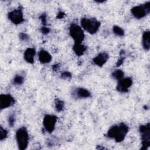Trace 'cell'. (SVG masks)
Returning <instances> with one entry per match:
<instances>
[{"label":"cell","mask_w":150,"mask_h":150,"mask_svg":"<svg viewBox=\"0 0 150 150\" xmlns=\"http://www.w3.org/2000/svg\"><path fill=\"white\" fill-rule=\"evenodd\" d=\"M15 121V114L13 113H12L9 115V117H8V122H9V125L12 127L13 126L14 123Z\"/></svg>","instance_id":"obj_22"},{"label":"cell","mask_w":150,"mask_h":150,"mask_svg":"<svg viewBox=\"0 0 150 150\" xmlns=\"http://www.w3.org/2000/svg\"><path fill=\"white\" fill-rule=\"evenodd\" d=\"M69 33L75 43H81L84 39V33L83 29L77 25L73 24L69 29Z\"/></svg>","instance_id":"obj_6"},{"label":"cell","mask_w":150,"mask_h":150,"mask_svg":"<svg viewBox=\"0 0 150 150\" xmlns=\"http://www.w3.org/2000/svg\"><path fill=\"white\" fill-rule=\"evenodd\" d=\"M112 30L114 33L117 36H122L124 35V30L118 26H117V25L114 26Z\"/></svg>","instance_id":"obj_19"},{"label":"cell","mask_w":150,"mask_h":150,"mask_svg":"<svg viewBox=\"0 0 150 150\" xmlns=\"http://www.w3.org/2000/svg\"><path fill=\"white\" fill-rule=\"evenodd\" d=\"M41 31L43 34H47L49 32L50 29L46 27H42L41 28Z\"/></svg>","instance_id":"obj_26"},{"label":"cell","mask_w":150,"mask_h":150,"mask_svg":"<svg viewBox=\"0 0 150 150\" xmlns=\"http://www.w3.org/2000/svg\"><path fill=\"white\" fill-rule=\"evenodd\" d=\"M109 56L108 53L105 52H102L99 53L97 56L93 59V62L98 66H103L108 59Z\"/></svg>","instance_id":"obj_11"},{"label":"cell","mask_w":150,"mask_h":150,"mask_svg":"<svg viewBox=\"0 0 150 150\" xmlns=\"http://www.w3.org/2000/svg\"><path fill=\"white\" fill-rule=\"evenodd\" d=\"M19 39L22 41H26L29 39V36L25 33H20L19 35Z\"/></svg>","instance_id":"obj_23"},{"label":"cell","mask_w":150,"mask_h":150,"mask_svg":"<svg viewBox=\"0 0 150 150\" xmlns=\"http://www.w3.org/2000/svg\"><path fill=\"white\" fill-rule=\"evenodd\" d=\"M57 121V117L53 115H46L43 118V124L45 129L49 133L53 132Z\"/></svg>","instance_id":"obj_7"},{"label":"cell","mask_w":150,"mask_h":150,"mask_svg":"<svg viewBox=\"0 0 150 150\" xmlns=\"http://www.w3.org/2000/svg\"><path fill=\"white\" fill-rule=\"evenodd\" d=\"M64 107V103L63 101L59 100V99H56L55 101V108L56 110L60 112L63 110Z\"/></svg>","instance_id":"obj_18"},{"label":"cell","mask_w":150,"mask_h":150,"mask_svg":"<svg viewBox=\"0 0 150 150\" xmlns=\"http://www.w3.org/2000/svg\"><path fill=\"white\" fill-rule=\"evenodd\" d=\"M8 19L15 25L20 24L24 21L22 11L19 8L9 12L8 14Z\"/></svg>","instance_id":"obj_8"},{"label":"cell","mask_w":150,"mask_h":150,"mask_svg":"<svg viewBox=\"0 0 150 150\" xmlns=\"http://www.w3.org/2000/svg\"><path fill=\"white\" fill-rule=\"evenodd\" d=\"M64 16V13H63V12H60L58 14V15H57V18H62Z\"/></svg>","instance_id":"obj_28"},{"label":"cell","mask_w":150,"mask_h":150,"mask_svg":"<svg viewBox=\"0 0 150 150\" xmlns=\"http://www.w3.org/2000/svg\"><path fill=\"white\" fill-rule=\"evenodd\" d=\"M15 103L13 97L10 94H1L0 96V108L1 110L12 106Z\"/></svg>","instance_id":"obj_10"},{"label":"cell","mask_w":150,"mask_h":150,"mask_svg":"<svg viewBox=\"0 0 150 150\" xmlns=\"http://www.w3.org/2000/svg\"><path fill=\"white\" fill-rule=\"evenodd\" d=\"M8 135V131L4 129L2 127H0V140L2 141L5 138H6Z\"/></svg>","instance_id":"obj_21"},{"label":"cell","mask_w":150,"mask_h":150,"mask_svg":"<svg viewBox=\"0 0 150 150\" xmlns=\"http://www.w3.org/2000/svg\"><path fill=\"white\" fill-rule=\"evenodd\" d=\"M24 81V77L21 75H16L13 80V83L16 85H21Z\"/></svg>","instance_id":"obj_20"},{"label":"cell","mask_w":150,"mask_h":150,"mask_svg":"<svg viewBox=\"0 0 150 150\" xmlns=\"http://www.w3.org/2000/svg\"><path fill=\"white\" fill-rule=\"evenodd\" d=\"M124 76V73L121 70H116L112 73V77L118 80L122 79Z\"/></svg>","instance_id":"obj_17"},{"label":"cell","mask_w":150,"mask_h":150,"mask_svg":"<svg viewBox=\"0 0 150 150\" xmlns=\"http://www.w3.org/2000/svg\"><path fill=\"white\" fill-rule=\"evenodd\" d=\"M40 19H41V21H42V22L43 23V25H45V23H46V15L45 14H42L41 15V16H40Z\"/></svg>","instance_id":"obj_25"},{"label":"cell","mask_w":150,"mask_h":150,"mask_svg":"<svg viewBox=\"0 0 150 150\" xmlns=\"http://www.w3.org/2000/svg\"><path fill=\"white\" fill-rule=\"evenodd\" d=\"M74 94L76 95V97L79 98H85L91 96L90 92L84 88H76L74 91Z\"/></svg>","instance_id":"obj_14"},{"label":"cell","mask_w":150,"mask_h":150,"mask_svg":"<svg viewBox=\"0 0 150 150\" xmlns=\"http://www.w3.org/2000/svg\"><path fill=\"white\" fill-rule=\"evenodd\" d=\"M142 46L144 50L148 51L150 48V32L149 31H145L142 35Z\"/></svg>","instance_id":"obj_15"},{"label":"cell","mask_w":150,"mask_h":150,"mask_svg":"<svg viewBox=\"0 0 150 150\" xmlns=\"http://www.w3.org/2000/svg\"><path fill=\"white\" fill-rule=\"evenodd\" d=\"M39 60L41 63H48L51 61L52 56L47 51L42 50L39 53Z\"/></svg>","instance_id":"obj_13"},{"label":"cell","mask_w":150,"mask_h":150,"mask_svg":"<svg viewBox=\"0 0 150 150\" xmlns=\"http://www.w3.org/2000/svg\"><path fill=\"white\" fill-rule=\"evenodd\" d=\"M16 139L19 149L24 150L27 148L29 142V135L25 127H22L17 130Z\"/></svg>","instance_id":"obj_3"},{"label":"cell","mask_w":150,"mask_h":150,"mask_svg":"<svg viewBox=\"0 0 150 150\" xmlns=\"http://www.w3.org/2000/svg\"><path fill=\"white\" fill-rule=\"evenodd\" d=\"M132 84V79L130 77L122 78L118 80L116 89L117 91L121 93H127L128 91V88L131 86Z\"/></svg>","instance_id":"obj_9"},{"label":"cell","mask_w":150,"mask_h":150,"mask_svg":"<svg viewBox=\"0 0 150 150\" xmlns=\"http://www.w3.org/2000/svg\"><path fill=\"white\" fill-rule=\"evenodd\" d=\"M71 73L68 72V71H65V72H63L62 74V77L64 79H70L71 78Z\"/></svg>","instance_id":"obj_24"},{"label":"cell","mask_w":150,"mask_h":150,"mask_svg":"<svg viewBox=\"0 0 150 150\" xmlns=\"http://www.w3.org/2000/svg\"><path fill=\"white\" fill-rule=\"evenodd\" d=\"M123 60H124V58L121 57V58L117 61V64H116V66H120L123 63Z\"/></svg>","instance_id":"obj_27"},{"label":"cell","mask_w":150,"mask_h":150,"mask_svg":"<svg viewBox=\"0 0 150 150\" xmlns=\"http://www.w3.org/2000/svg\"><path fill=\"white\" fill-rule=\"evenodd\" d=\"M139 132L142 140V149H147L150 145V126L148 123L146 125H142L139 127Z\"/></svg>","instance_id":"obj_5"},{"label":"cell","mask_w":150,"mask_h":150,"mask_svg":"<svg viewBox=\"0 0 150 150\" xmlns=\"http://www.w3.org/2000/svg\"><path fill=\"white\" fill-rule=\"evenodd\" d=\"M131 11L135 18L141 19L149 13L150 2H147L144 4L135 6L131 9Z\"/></svg>","instance_id":"obj_4"},{"label":"cell","mask_w":150,"mask_h":150,"mask_svg":"<svg viewBox=\"0 0 150 150\" xmlns=\"http://www.w3.org/2000/svg\"><path fill=\"white\" fill-rule=\"evenodd\" d=\"M73 51L74 53L78 56H80L84 54V53L86 50V47L83 45L81 43H75L73 47Z\"/></svg>","instance_id":"obj_16"},{"label":"cell","mask_w":150,"mask_h":150,"mask_svg":"<svg viewBox=\"0 0 150 150\" xmlns=\"http://www.w3.org/2000/svg\"><path fill=\"white\" fill-rule=\"evenodd\" d=\"M128 131V126L121 122L118 125L112 126L108 130L106 136L108 138L114 139L117 142H120L124 139Z\"/></svg>","instance_id":"obj_1"},{"label":"cell","mask_w":150,"mask_h":150,"mask_svg":"<svg viewBox=\"0 0 150 150\" xmlns=\"http://www.w3.org/2000/svg\"><path fill=\"white\" fill-rule=\"evenodd\" d=\"M81 25L87 32L94 34L98 31L100 26V22L94 18H83L81 20Z\"/></svg>","instance_id":"obj_2"},{"label":"cell","mask_w":150,"mask_h":150,"mask_svg":"<svg viewBox=\"0 0 150 150\" xmlns=\"http://www.w3.org/2000/svg\"><path fill=\"white\" fill-rule=\"evenodd\" d=\"M35 53L36 52L33 48H28L24 53L25 60L29 63H33Z\"/></svg>","instance_id":"obj_12"}]
</instances>
